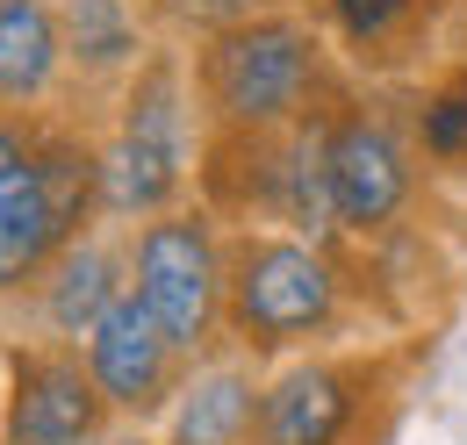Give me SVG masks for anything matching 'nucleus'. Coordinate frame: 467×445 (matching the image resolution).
<instances>
[{
    "mask_svg": "<svg viewBox=\"0 0 467 445\" xmlns=\"http://www.w3.org/2000/svg\"><path fill=\"white\" fill-rule=\"evenodd\" d=\"M367 302V280L352 266V244H317L302 230H231V302L223 345L281 367L295 352H324Z\"/></svg>",
    "mask_w": 467,
    "mask_h": 445,
    "instance_id": "f257e3e1",
    "label": "nucleus"
},
{
    "mask_svg": "<svg viewBox=\"0 0 467 445\" xmlns=\"http://www.w3.org/2000/svg\"><path fill=\"white\" fill-rule=\"evenodd\" d=\"M65 252L44 187V115H0V309H22Z\"/></svg>",
    "mask_w": 467,
    "mask_h": 445,
    "instance_id": "6e6552de",
    "label": "nucleus"
},
{
    "mask_svg": "<svg viewBox=\"0 0 467 445\" xmlns=\"http://www.w3.org/2000/svg\"><path fill=\"white\" fill-rule=\"evenodd\" d=\"M122 295H130V237H122L116 222H101V230H87L79 244H65L58 259H51V274L36 280V295L22 302V316H29L36 337L87 345L94 324L116 309Z\"/></svg>",
    "mask_w": 467,
    "mask_h": 445,
    "instance_id": "9b49d317",
    "label": "nucleus"
},
{
    "mask_svg": "<svg viewBox=\"0 0 467 445\" xmlns=\"http://www.w3.org/2000/svg\"><path fill=\"white\" fill-rule=\"evenodd\" d=\"M259 7H281V15H317L324 0H259Z\"/></svg>",
    "mask_w": 467,
    "mask_h": 445,
    "instance_id": "f3484780",
    "label": "nucleus"
},
{
    "mask_svg": "<svg viewBox=\"0 0 467 445\" xmlns=\"http://www.w3.org/2000/svg\"><path fill=\"white\" fill-rule=\"evenodd\" d=\"M79 359H87L94 388L109 395V409H116L122 424H137V431L166 424L180 381H187V367H194L173 337L159 331V316H151L137 295H122L116 309L94 324V337L79 345Z\"/></svg>",
    "mask_w": 467,
    "mask_h": 445,
    "instance_id": "1a4fd4ad",
    "label": "nucleus"
},
{
    "mask_svg": "<svg viewBox=\"0 0 467 445\" xmlns=\"http://www.w3.org/2000/svg\"><path fill=\"white\" fill-rule=\"evenodd\" d=\"M410 129H417L424 172L467 180V57L439 65L424 87H410Z\"/></svg>",
    "mask_w": 467,
    "mask_h": 445,
    "instance_id": "2eb2a0df",
    "label": "nucleus"
},
{
    "mask_svg": "<svg viewBox=\"0 0 467 445\" xmlns=\"http://www.w3.org/2000/svg\"><path fill=\"white\" fill-rule=\"evenodd\" d=\"M453 15H461V0H324L317 7V22L331 36V51L346 57V72L374 79V87L410 79L439 51Z\"/></svg>",
    "mask_w": 467,
    "mask_h": 445,
    "instance_id": "9d476101",
    "label": "nucleus"
},
{
    "mask_svg": "<svg viewBox=\"0 0 467 445\" xmlns=\"http://www.w3.org/2000/svg\"><path fill=\"white\" fill-rule=\"evenodd\" d=\"M65 22V109H109L122 94V79L151 57V15L144 0H58Z\"/></svg>",
    "mask_w": 467,
    "mask_h": 445,
    "instance_id": "f8f14e48",
    "label": "nucleus"
},
{
    "mask_svg": "<svg viewBox=\"0 0 467 445\" xmlns=\"http://www.w3.org/2000/svg\"><path fill=\"white\" fill-rule=\"evenodd\" d=\"M144 15H151V36H166V44H209V36H223L237 29L244 15H259V0H144Z\"/></svg>",
    "mask_w": 467,
    "mask_h": 445,
    "instance_id": "dca6fc26",
    "label": "nucleus"
},
{
    "mask_svg": "<svg viewBox=\"0 0 467 445\" xmlns=\"http://www.w3.org/2000/svg\"><path fill=\"white\" fill-rule=\"evenodd\" d=\"M209 122L194 101V72L187 44H151V57L122 79V94L101 109V172H109V222H151L166 209L194 202V172H202Z\"/></svg>",
    "mask_w": 467,
    "mask_h": 445,
    "instance_id": "7ed1b4c3",
    "label": "nucleus"
},
{
    "mask_svg": "<svg viewBox=\"0 0 467 445\" xmlns=\"http://www.w3.org/2000/svg\"><path fill=\"white\" fill-rule=\"evenodd\" d=\"M324 159H331V209L346 244L403 237L410 209L424 194V151L410 129V94L352 79L324 115Z\"/></svg>",
    "mask_w": 467,
    "mask_h": 445,
    "instance_id": "39448f33",
    "label": "nucleus"
},
{
    "mask_svg": "<svg viewBox=\"0 0 467 445\" xmlns=\"http://www.w3.org/2000/svg\"><path fill=\"white\" fill-rule=\"evenodd\" d=\"M122 417L94 388L79 345L7 337L0 345V445H109Z\"/></svg>",
    "mask_w": 467,
    "mask_h": 445,
    "instance_id": "0eeeda50",
    "label": "nucleus"
},
{
    "mask_svg": "<svg viewBox=\"0 0 467 445\" xmlns=\"http://www.w3.org/2000/svg\"><path fill=\"white\" fill-rule=\"evenodd\" d=\"M187 72H194V101L209 129H295L352 87L324 22L281 15V7H259L237 29L194 44Z\"/></svg>",
    "mask_w": 467,
    "mask_h": 445,
    "instance_id": "f03ea898",
    "label": "nucleus"
},
{
    "mask_svg": "<svg viewBox=\"0 0 467 445\" xmlns=\"http://www.w3.org/2000/svg\"><path fill=\"white\" fill-rule=\"evenodd\" d=\"M65 22L58 0H0V115L65 109Z\"/></svg>",
    "mask_w": 467,
    "mask_h": 445,
    "instance_id": "4468645a",
    "label": "nucleus"
},
{
    "mask_svg": "<svg viewBox=\"0 0 467 445\" xmlns=\"http://www.w3.org/2000/svg\"><path fill=\"white\" fill-rule=\"evenodd\" d=\"M259 395H266V367L223 345V352H209V359L187 367L173 409L159 424V445H252Z\"/></svg>",
    "mask_w": 467,
    "mask_h": 445,
    "instance_id": "ddd939ff",
    "label": "nucleus"
},
{
    "mask_svg": "<svg viewBox=\"0 0 467 445\" xmlns=\"http://www.w3.org/2000/svg\"><path fill=\"white\" fill-rule=\"evenodd\" d=\"M130 295L159 316L187 359L223 352V302H231V222L202 202L130 222Z\"/></svg>",
    "mask_w": 467,
    "mask_h": 445,
    "instance_id": "423d86ee",
    "label": "nucleus"
},
{
    "mask_svg": "<svg viewBox=\"0 0 467 445\" xmlns=\"http://www.w3.org/2000/svg\"><path fill=\"white\" fill-rule=\"evenodd\" d=\"M417 359H424V337L295 352L266 374L252 445H381L389 424L403 417Z\"/></svg>",
    "mask_w": 467,
    "mask_h": 445,
    "instance_id": "20e7f679",
    "label": "nucleus"
}]
</instances>
